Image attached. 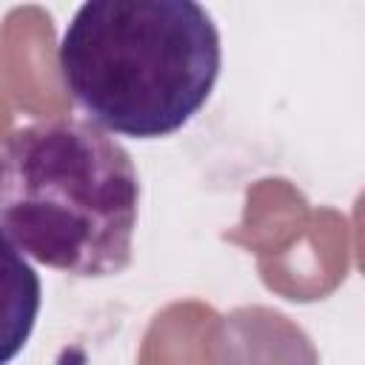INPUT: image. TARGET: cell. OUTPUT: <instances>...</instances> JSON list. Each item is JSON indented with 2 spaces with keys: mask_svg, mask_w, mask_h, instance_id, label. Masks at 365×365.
I'll return each instance as SVG.
<instances>
[{
  "mask_svg": "<svg viewBox=\"0 0 365 365\" xmlns=\"http://www.w3.org/2000/svg\"><path fill=\"white\" fill-rule=\"evenodd\" d=\"M57 63L91 123L157 140L208 103L222 46L211 14L194 0H88L68 20Z\"/></svg>",
  "mask_w": 365,
  "mask_h": 365,
  "instance_id": "1",
  "label": "cell"
},
{
  "mask_svg": "<svg viewBox=\"0 0 365 365\" xmlns=\"http://www.w3.org/2000/svg\"><path fill=\"white\" fill-rule=\"evenodd\" d=\"M140 177L94 123L60 117L0 143V228L31 259L71 277H114L131 262Z\"/></svg>",
  "mask_w": 365,
  "mask_h": 365,
  "instance_id": "2",
  "label": "cell"
},
{
  "mask_svg": "<svg viewBox=\"0 0 365 365\" xmlns=\"http://www.w3.org/2000/svg\"><path fill=\"white\" fill-rule=\"evenodd\" d=\"M40 302L43 288L37 271L0 228V365H9L26 348Z\"/></svg>",
  "mask_w": 365,
  "mask_h": 365,
  "instance_id": "3",
  "label": "cell"
}]
</instances>
